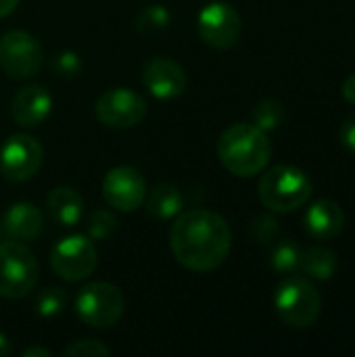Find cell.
Segmentation results:
<instances>
[{"instance_id": "cell-10", "label": "cell", "mask_w": 355, "mask_h": 357, "mask_svg": "<svg viewBox=\"0 0 355 357\" xmlns=\"http://www.w3.org/2000/svg\"><path fill=\"white\" fill-rule=\"evenodd\" d=\"M146 100L130 88H111L96 100V117L103 126L126 130L138 126L146 117Z\"/></svg>"}, {"instance_id": "cell-6", "label": "cell", "mask_w": 355, "mask_h": 357, "mask_svg": "<svg viewBox=\"0 0 355 357\" xmlns=\"http://www.w3.org/2000/svg\"><path fill=\"white\" fill-rule=\"evenodd\" d=\"M123 295L111 282H90L75 297L77 318L90 328H109L123 316Z\"/></svg>"}, {"instance_id": "cell-30", "label": "cell", "mask_w": 355, "mask_h": 357, "mask_svg": "<svg viewBox=\"0 0 355 357\" xmlns=\"http://www.w3.org/2000/svg\"><path fill=\"white\" fill-rule=\"evenodd\" d=\"M17 4H19V0H0V19L10 15L17 8Z\"/></svg>"}, {"instance_id": "cell-32", "label": "cell", "mask_w": 355, "mask_h": 357, "mask_svg": "<svg viewBox=\"0 0 355 357\" xmlns=\"http://www.w3.org/2000/svg\"><path fill=\"white\" fill-rule=\"evenodd\" d=\"M50 357L52 354L48 351V349H44V347H27L25 351H23V357Z\"/></svg>"}, {"instance_id": "cell-11", "label": "cell", "mask_w": 355, "mask_h": 357, "mask_svg": "<svg viewBox=\"0 0 355 357\" xmlns=\"http://www.w3.org/2000/svg\"><path fill=\"white\" fill-rule=\"evenodd\" d=\"M197 25L203 42L222 50L236 46L243 31V21L239 10L226 2H209L207 6H203Z\"/></svg>"}, {"instance_id": "cell-7", "label": "cell", "mask_w": 355, "mask_h": 357, "mask_svg": "<svg viewBox=\"0 0 355 357\" xmlns=\"http://www.w3.org/2000/svg\"><path fill=\"white\" fill-rule=\"evenodd\" d=\"M98 264V253L88 236L71 234L61 238L50 251L52 272L67 282L86 280Z\"/></svg>"}, {"instance_id": "cell-29", "label": "cell", "mask_w": 355, "mask_h": 357, "mask_svg": "<svg viewBox=\"0 0 355 357\" xmlns=\"http://www.w3.org/2000/svg\"><path fill=\"white\" fill-rule=\"evenodd\" d=\"M343 96H345V100H349L352 105H355V73H352L343 82Z\"/></svg>"}, {"instance_id": "cell-12", "label": "cell", "mask_w": 355, "mask_h": 357, "mask_svg": "<svg viewBox=\"0 0 355 357\" xmlns=\"http://www.w3.org/2000/svg\"><path fill=\"white\" fill-rule=\"evenodd\" d=\"M146 182L142 174L130 165L113 167L103 178V199L109 207L130 213L136 211L146 199Z\"/></svg>"}, {"instance_id": "cell-16", "label": "cell", "mask_w": 355, "mask_h": 357, "mask_svg": "<svg viewBox=\"0 0 355 357\" xmlns=\"http://www.w3.org/2000/svg\"><path fill=\"white\" fill-rule=\"evenodd\" d=\"M345 226V213L335 201H316L305 213V230L318 241L335 238Z\"/></svg>"}, {"instance_id": "cell-15", "label": "cell", "mask_w": 355, "mask_h": 357, "mask_svg": "<svg viewBox=\"0 0 355 357\" xmlns=\"http://www.w3.org/2000/svg\"><path fill=\"white\" fill-rule=\"evenodd\" d=\"M44 230V215L31 203H15L4 211L2 218V232L10 241L27 243L42 234Z\"/></svg>"}, {"instance_id": "cell-4", "label": "cell", "mask_w": 355, "mask_h": 357, "mask_svg": "<svg viewBox=\"0 0 355 357\" xmlns=\"http://www.w3.org/2000/svg\"><path fill=\"white\" fill-rule=\"evenodd\" d=\"M274 307L280 320L291 328H310L318 322L322 299L310 278L289 276L274 293Z\"/></svg>"}, {"instance_id": "cell-14", "label": "cell", "mask_w": 355, "mask_h": 357, "mask_svg": "<svg viewBox=\"0 0 355 357\" xmlns=\"http://www.w3.org/2000/svg\"><path fill=\"white\" fill-rule=\"evenodd\" d=\"M52 113V96L44 86H25L21 88L13 102H10V115L15 123L23 128H36L48 119Z\"/></svg>"}, {"instance_id": "cell-2", "label": "cell", "mask_w": 355, "mask_h": 357, "mask_svg": "<svg viewBox=\"0 0 355 357\" xmlns=\"http://www.w3.org/2000/svg\"><path fill=\"white\" fill-rule=\"evenodd\" d=\"M218 157L230 174L239 178H253L270 163L272 144L268 134L257 126L234 123L220 136Z\"/></svg>"}, {"instance_id": "cell-24", "label": "cell", "mask_w": 355, "mask_h": 357, "mask_svg": "<svg viewBox=\"0 0 355 357\" xmlns=\"http://www.w3.org/2000/svg\"><path fill=\"white\" fill-rule=\"evenodd\" d=\"M117 232V220L109 209H94L88 218V238L90 241H107Z\"/></svg>"}, {"instance_id": "cell-8", "label": "cell", "mask_w": 355, "mask_h": 357, "mask_svg": "<svg viewBox=\"0 0 355 357\" xmlns=\"http://www.w3.org/2000/svg\"><path fill=\"white\" fill-rule=\"evenodd\" d=\"M42 46L40 42L23 31L10 29L0 38V69L10 79H29L42 67Z\"/></svg>"}, {"instance_id": "cell-3", "label": "cell", "mask_w": 355, "mask_h": 357, "mask_svg": "<svg viewBox=\"0 0 355 357\" xmlns=\"http://www.w3.org/2000/svg\"><path fill=\"white\" fill-rule=\"evenodd\" d=\"M257 192L262 205L270 211L293 213L310 201L314 184L303 169L293 165H276L262 176Z\"/></svg>"}, {"instance_id": "cell-19", "label": "cell", "mask_w": 355, "mask_h": 357, "mask_svg": "<svg viewBox=\"0 0 355 357\" xmlns=\"http://www.w3.org/2000/svg\"><path fill=\"white\" fill-rule=\"evenodd\" d=\"M299 268L314 280H328L337 272V255L328 247H314L301 253Z\"/></svg>"}, {"instance_id": "cell-9", "label": "cell", "mask_w": 355, "mask_h": 357, "mask_svg": "<svg viewBox=\"0 0 355 357\" xmlns=\"http://www.w3.org/2000/svg\"><path fill=\"white\" fill-rule=\"evenodd\" d=\"M42 144L29 134H13L0 146V174L6 182L19 184L33 178L42 167Z\"/></svg>"}, {"instance_id": "cell-5", "label": "cell", "mask_w": 355, "mask_h": 357, "mask_svg": "<svg viewBox=\"0 0 355 357\" xmlns=\"http://www.w3.org/2000/svg\"><path fill=\"white\" fill-rule=\"evenodd\" d=\"M38 282V259L19 241L0 243V297L23 299Z\"/></svg>"}, {"instance_id": "cell-17", "label": "cell", "mask_w": 355, "mask_h": 357, "mask_svg": "<svg viewBox=\"0 0 355 357\" xmlns=\"http://www.w3.org/2000/svg\"><path fill=\"white\" fill-rule=\"evenodd\" d=\"M48 215L63 228H75L84 220V199L77 190L69 186H56L46 197Z\"/></svg>"}, {"instance_id": "cell-23", "label": "cell", "mask_w": 355, "mask_h": 357, "mask_svg": "<svg viewBox=\"0 0 355 357\" xmlns=\"http://www.w3.org/2000/svg\"><path fill=\"white\" fill-rule=\"evenodd\" d=\"M69 301V295L61 287H48L36 297V312L42 318H54L65 312Z\"/></svg>"}, {"instance_id": "cell-28", "label": "cell", "mask_w": 355, "mask_h": 357, "mask_svg": "<svg viewBox=\"0 0 355 357\" xmlns=\"http://www.w3.org/2000/svg\"><path fill=\"white\" fill-rule=\"evenodd\" d=\"M341 142L355 153V111L343 121V126H341Z\"/></svg>"}, {"instance_id": "cell-20", "label": "cell", "mask_w": 355, "mask_h": 357, "mask_svg": "<svg viewBox=\"0 0 355 357\" xmlns=\"http://www.w3.org/2000/svg\"><path fill=\"white\" fill-rule=\"evenodd\" d=\"M270 266L278 274H293L301 266V249L291 241H282L274 245L270 255Z\"/></svg>"}, {"instance_id": "cell-1", "label": "cell", "mask_w": 355, "mask_h": 357, "mask_svg": "<svg viewBox=\"0 0 355 357\" xmlns=\"http://www.w3.org/2000/svg\"><path fill=\"white\" fill-rule=\"evenodd\" d=\"M169 247L178 264L192 272L220 268L232 249V232L226 220L207 209L182 211L169 230Z\"/></svg>"}, {"instance_id": "cell-13", "label": "cell", "mask_w": 355, "mask_h": 357, "mask_svg": "<svg viewBox=\"0 0 355 357\" xmlns=\"http://www.w3.org/2000/svg\"><path fill=\"white\" fill-rule=\"evenodd\" d=\"M142 82L146 86V90L159 98V100H172L178 98L186 86H188V77L186 71L172 59L165 56H157L151 59L144 69H142Z\"/></svg>"}, {"instance_id": "cell-22", "label": "cell", "mask_w": 355, "mask_h": 357, "mask_svg": "<svg viewBox=\"0 0 355 357\" xmlns=\"http://www.w3.org/2000/svg\"><path fill=\"white\" fill-rule=\"evenodd\" d=\"M169 10L163 6V4H149L144 6L138 17H136V31L144 33V36H151V33H157L161 29H165L169 25Z\"/></svg>"}, {"instance_id": "cell-21", "label": "cell", "mask_w": 355, "mask_h": 357, "mask_svg": "<svg viewBox=\"0 0 355 357\" xmlns=\"http://www.w3.org/2000/svg\"><path fill=\"white\" fill-rule=\"evenodd\" d=\"M253 126H257L259 130H264L266 134L276 130L282 119H285V107L282 102L274 100V98H266V100H259L255 107H253Z\"/></svg>"}, {"instance_id": "cell-25", "label": "cell", "mask_w": 355, "mask_h": 357, "mask_svg": "<svg viewBox=\"0 0 355 357\" xmlns=\"http://www.w3.org/2000/svg\"><path fill=\"white\" fill-rule=\"evenodd\" d=\"M65 357H107L111 356V349L98 341V339H80L63 349Z\"/></svg>"}, {"instance_id": "cell-26", "label": "cell", "mask_w": 355, "mask_h": 357, "mask_svg": "<svg viewBox=\"0 0 355 357\" xmlns=\"http://www.w3.org/2000/svg\"><path fill=\"white\" fill-rule=\"evenodd\" d=\"M280 226L270 215H259L251 222V236L257 245H270L278 238Z\"/></svg>"}, {"instance_id": "cell-18", "label": "cell", "mask_w": 355, "mask_h": 357, "mask_svg": "<svg viewBox=\"0 0 355 357\" xmlns=\"http://www.w3.org/2000/svg\"><path fill=\"white\" fill-rule=\"evenodd\" d=\"M144 201L149 215L157 220H174L184 211V195L174 184H157Z\"/></svg>"}, {"instance_id": "cell-33", "label": "cell", "mask_w": 355, "mask_h": 357, "mask_svg": "<svg viewBox=\"0 0 355 357\" xmlns=\"http://www.w3.org/2000/svg\"><path fill=\"white\" fill-rule=\"evenodd\" d=\"M0 243H2V226H0Z\"/></svg>"}, {"instance_id": "cell-31", "label": "cell", "mask_w": 355, "mask_h": 357, "mask_svg": "<svg viewBox=\"0 0 355 357\" xmlns=\"http://www.w3.org/2000/svg\"><path fill=\"white\" fill-rule=\"evenodd\" d=\"M13 354V345L8 341V337L4 333H0V357H6Z\"/></svg>"}, {"instance_id": "cell-27", "label": "cell", "mask_w": 355, "mask_h": 357, "mask_svg": "<svg viewBox=\"0 0 355 357\" xmlns=\"http://www.w3.org/2000/svg\"><path fill=\"white\" fill-rule=\"evenodd\" d=\"M52 69H54V73H56L59 77L71 79V77H75V75L82 71V61H80V56H77L73 50H63V52H59V54L54 56Z\"/></svg>"}]
</instances>
